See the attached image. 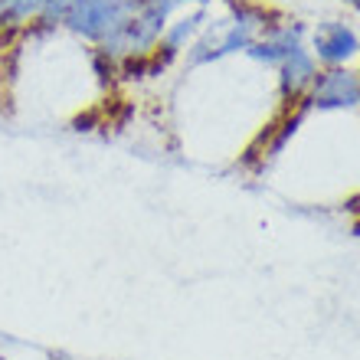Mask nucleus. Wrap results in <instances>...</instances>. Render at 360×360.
<instances>
[{"label": "nucleus", "instance_id": "f257e3e1", "mask_svg": "<svg viewBox=\"0 0 360 360\" xmlns=\"http://www.w3.org/2000/svg\"><path fill=\"white\" fill-rule=\"evenodd\" d=\"M144 7V0H72L63 17V27L72 37L102 46L105 39L118 33L128 20Z\"/></svg>", "mask_w": 360, "mask_h": 360}, {"label": "nucleus", "instance_id": "f03ea898", "mask_svg": "<svg viewBox=\"0 0 360 360\" xmlns=\"http://www.w3.org/2000/svg\"><path fill=\"white\" fill-rule=\"evenodd\" d=\"M304 102L314 112H347L360 108V69L354 66H334L318 69L311 89L304 95Z\"/></svg>", "mask_w": 360, "mask_h": 360}, {"label": "nucleus", "instance_id": "7ed1b4c3", "mask_svg": "<svg viewBox=\"0 0 360 360\" xmlns=\"http://www.w3.org/2000/svg\"><path fill=\"white\" fill-rule=\"evenodd\" d=\"M308 49L318 59V66H324V69L354 66L360 59V37L344 20H321L311 30V46Z\"/></svg>", "mask_w": 360, "mask_h": 360}, {"label": "nucleus", "instance_id": "20e7f679", "mask_svg": "<svg viewBox=\"0 0 360 360\" xmlns=\"http://www.w3.org/2000/svg\"><path fill=\"white\" fill-rule=\"evenodd\" d=\"M304 39H308V27L298 23V20H292V23H269L262 30V37L246 49V56L252 63H259V66L275 69L278 63H285L292 56L298 46H304Z\"/></svg>", "mask_w": 360, "mask_h": 360}, {"label": "nucleus", "instance_id": "39448f33", "mask_svg": "<svg viewBox=\"0 0 360 360\" xmlns=\"http://www.w3.org/2000/svg\"><path fill=\"white\" fill-rule=\"evenodd\" d=\"M278 76H275V89H278V98L288 105L304 102V95L311 89L314 76H318V59L311 56L308 46H298L292 56L278 63Z\"/></svg>", "mask_w": 360, "mask_h": 360}, {"label": "nucleus", "instance_id": "423d86ee", "mask_svg": "<svg viewBox=\"0 0 360 360\" xmlns=\"http://www.w3.org/2000/svg\"><path fill=\"white\" fill-rule=\"evenodd\" d=\"M49 0H0V23L4 27H23L39 23Z\"/></svg>", "mask_w": 360, "mask_h": 360}, {"label": "nucleus", "instance_id": "0eeeda50", "mask_svg": "<svg viewBox=\"0 0 360 360\" xmlns=\"http://www.w3.org/2000/svg\"><path fill=\"white\" fill-rule=\"evenodd\" d=\"M344 4H351V7H354V10H357V13H360V0H344Z\"/></svg>", "mask_w": 360, "mask_h": 360}]
</instances>
